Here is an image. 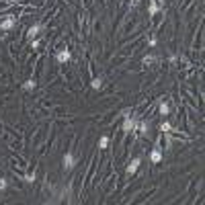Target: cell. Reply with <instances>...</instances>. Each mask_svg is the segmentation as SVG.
<instances>
[{
	"mask_svg": "<svg viewBox=\"0 0 205 205\" xmlns=\"http://www.w3.org/2000/svg\"><path fill=\"white\" fill-rule=\"evenodd\" d=\"M8 4H17V2H23V0H6Z\"/></svg>",
	"mask_w": 205,
	"mask_h": 205,
	"instance_id": "obj_21",
	"label": "cell"
},
{
	"mask_svg": "<svg viewBox=\"0 0 205 205\" xmlns=\"http://www.w3.org/2000/svg\"><path fill=\"white\" fill-rule=\"evenodd\" d=\"M154 60H156V58H154V55H144L142 64H144V66H146V68H148V66H152V64H154Z\"/></svg>",
	"mask_w": 205,
	"mask_h": 205,
	"instance_id": "obj_12",
	"label": "cell"
},
{
	"mask_svg": "<svg viewBox=\"0 0 205 205\" xmlns=\"http://www.w3.org/2000/svg\"><path fill=\"white\" fill-rule=\"evenodd\" d=\"M140 164H142V160H140V158H133V160H131V162H129V164H127V168H125V172H127V174H129V176H131V174H133V172H136V170H137V168H140Z\"/></svg>",
	"mask_w": 205,
	"mask_h": 205,
	"instance_id": "obj_5",
	"label": "cell"
},
{
	"mask_svg": "<svg viewBox=\"0 0 205 205\" xmlns=\"http://www.w3.org/2000/svg\"><path fill=\"white\" fill-rule=\"evenodd\" d=\"M39 31H41V23H35V25H31V27H29V31H27V37H29L31 41H33V39H37Z\"/></svg>",
	"mask_w": 205,
	"mask_h": 205,
	"instance_id": "obj_4",
	"label": "cell"
},
{
	"mask_svg": "<svg viewBox=\"0 0 205 205\" xmlns=\"http://www.w3.org/2000/svg\"><path fill=\"white\" fill-rule=\"evenodd\" d=\"M12 25H15V17L12 15H6V19L0 21V29H12Z\"/></svg>",
	"mask_w": 205,
	"mask_h": 205,
	"instance_id": "obj_6",
	"label": "cell"
},
{
	"mask_svg": "<svg viewBox=\"0 0 205 205\" xmlns=\"http://www.w3.org/2000/svg\"><path fill=\"white\" fill-rule=\"evenodd\" d=\"M160 129H162V131H164V133H170V131H172L170 123H166V121H162V123H160Z\"/></svg>",
	"mask_w": 205,
	"mask_h": 205,
	"instance_id": "obj_14",
	"label": "cell"
},
{
	"mask_svg": "<svg viewBox=\"0 0 205 205\" xmlns=\"http://www.w3.org/2000/svg\"><path fill=\"white\" fill-rule=\"evenodd\" d=\"M35 86H37V82H35L33 78H29V80L23 82V90H35Z\"/></svg>",
	"mask_w": 205,
	"mask_h": 205,
	"instance_id": "obj_7",
	"label": "cell"
},
{
	"mask_svg": "<svg viewBox=\"0 0 205 205\" xmlns=\"http://www.w3.org/2000/svg\"><path fill=\"white\" fill-rule=\"evenodd\" d=\"M90 86H93L94 90H101V88H102V78H101V76H98V78H93Z\"/></svg>",
	"mask_w": 205,
	"mask_h": 205,
	"instance_id": "obj_9",
	"label": "cell"
},
{
	"mask_svg": "<svg viewBox=\"0 0 205 205\" xmlns=\"http://www.w3.org/2000/svg\"><path fill=\"white\" fill-rule=\"evenodd\" d=\"M55 60H58L60 64H66V62H70V60H72V54H70L68 49H60L58 54H55Z\"/></svg>",
	"mask_w": 205,
	"mask_h": 205,
	"instance_id": "obj_3",
	"label": "cell"
},
{
	"mask_svg": "<svg viewBox=\"0 0 205 205\" xmlns=\"http://www.w3.org/2000/svg\"><path fill=\"white\" fill-rule=\"evenodd\" d=\"M31 45H33V49H37V47H39V39H33V41H31Z\"/></svg>",
	"mask_w": 205,
	"mask_h": 205,
	"instance_id": "obj_20",
	"label": "cell"
},
{
	"mask_svg": "<svg viewBox=\"0 0 205 205\" xmlns=\"http://www.w3.org/2000/svg\"><path fill=\"white\" fill-rule=\"evenodd\" d=\"M136 127H137V131H140V136H146V133H148V123L146 121H142L140 125H136Z\"/></svg>",
	"mask_w": 205,
	"mask_h": 205,
	"instance_id": "obj_10",
	"label": "cell"
},
{
	"mask_svg": "<svg viewBox=\"0 0 205 205\" xmlns=\"http://www.w3.org/2000/svg\"><path fill=\"white\" fill-rule=\"evenodd\" d=\"M107 146H109V137H107V136H102L101 140H98V148L102 150V148H107Z\"/></svg>",
	"mask_w": 205,
	"mask_h": 205,
	"instance_id": "obj_15",
	"label": "cell"
},
{
	"mask_svg": "<svg viewBox=\"0 0 205 205\" xmlns=\"http://www.w3.org/2000/svg\"><path fill=\"white\" fill-rule=\"evenodd\" d=\"M23 181H25V183H33V181H35V174H27V176H23Z\"/></svg>",
	"mask_w": 205,
	"mask_h": 205,
	"instance_id": "obj_17",
	"label": "cell"
},
{
	"mask_svg": "<svg viewBox=\"0 0 205 205\" xmlns=\"http://www.w3.org/2000/svg\"><path fill=\"white\" fill-rule=\"evenodd\" d=\"M74 164H76L74 156L70 154V152H66V154H64V170H66V172H70V170L74 168Z\"/></svg>",
	"mask_w": 205,
	"mask_h": 205,
	"instance_id": "obj_2",
	"label": "cell"
},
{
	"mask_svg": "<svg viewBox=\"0 0 205 205\" xmlns=\"http://www.w3.org/2000/svg\"><path fill=\"white\" fill-rule=\"evenodd\" d=\"M136 125H137L136 117H133V115H127V117H125V121H123V131H125V133L136 131Z\"/></svg>",
	"mask_w": 205,
	"mask_h": 205,
	"instance_id": "obj_1",
	"label": "cell"
},
{
	"mask_svg": "<svg viewBox=\"0 0 205 205\" xmlns=\"http://www.w3.org/2000/svg\"><path fill=\"white\" fill-rule=\"evenodd\" d=\"M168 111H170L168 102H164V101H162V102H160V115H168Z\"/></svg>",
	"mask_w": 205,
	"mask_h": 205,
	"instance_id": "obj_13",
	"label": "cell"
},
{
	"mask_svg": "<svg viewBox=\"0 0 205 205\" xmlns=\"http://www.w3.org/2000/svg\"><path fill=\"white\" fill-rule=\"evenodd\" d=\"M140 2H142V0H131V2H129V6H131V8H136V6L140 4Z\"/></svg>",
	"mask_w": 205,
	"mask_h": 205,
	"instance_id": "obj_19",
	"label": "cell"
},
{
	"mask_svg": "<svg viewBox=\"0 0 205 205\" xmlns=\"http://www.w3.org/2000/svg\"><path fill=\"white\" fill-rule=\"evenodd\" d=\"M150 160H152V162H160V160H162L160 150H154V152H152V154H150Z\"/></svg>",
	"mask_w": 205,
	"mask_h": 205,
	"instance_id": "obj_11",
	"label": "cell"
},
{
	"mask_svg": "<svg viewBox=\"0 0 205 205\" xmlns=\"http://www.w3.org/2000/svg\"><path fill=\"white\" fill-rule=\"evenodd\" d=\"M160 2H162V4H164V0H160Z\"/></svg>",
	"mask_w": 205,
	"mask_h": 205,
	"instance_id": "obj_22",
	"label": "cell"
},
{
	"mask_svg": "<svg viewBox=\"0 0 205 205\" xmlns=\"http://www.w3.org/2000/svg\"><path fill=\"white\" fill-rule=\"evenodd\" d=\"M6 187H8V181H6V179H0V193L6 191Z\"/></svg>",
	"mask_w": 205,
	"mask_h": 205,
	"instance_id": "obj_16",
	"label": "cell"
},
{
	"mask_svg": "<svg viewBox=\"0 0 205 205\" xmlns=\"http://www.w3.org/2000/svg\"><path fill=\"white\" fill-rule=\"evenodd\" d=\"M158 8H160V6H158V2H156V0H150V6H148V12H150L152 17H154V15L158 12Z\"/></svg>",
	"mask_w": 205,
	"mask_h": 205,
	"instance_id": "obj_8",
	"label": "cell"
},
{
	"mask_svg": "<svg viewBox=\"0 0 205 205\" xmlns=\"http://www.w3.org/2000/svg\"><path fill=\"white\" fill-rule=\"evenodd\" d=\"M121 115H123V117H127V115H131V109H123V111H121Z\"/></svg>",
	"mask_w": 205,
	"mask_h": 205,
	"instance_id": "obj_18",
	"label": "cell"
}]
</instances>
